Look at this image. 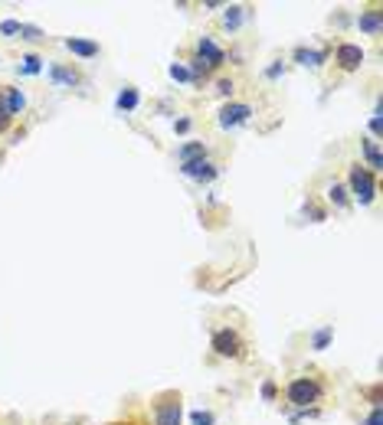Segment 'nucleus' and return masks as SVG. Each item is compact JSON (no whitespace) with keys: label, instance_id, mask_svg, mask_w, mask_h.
<instances>
[{"label":"nucleus","instance_id":"1","mask_svg":"<svg viewBox=\"0 0 383 425\" xmlns=\"http://www.w3.org/2000/svg\"><path fill=\"white\" fill-rule=\"evenodd\" d=\"M321 396H324V386L318 380H311V376H298V380L289 382V402L298 409L315 406Z\"/></svg>","mask_w":383,"mask_h":425},{"label":"nucleus","instance_id":"2","mask_svg":"<svg viewBox=\"0 0 383 425\" xmlns=\"http://www.w3.org/2000/svg\"><path fill=\"white\" fill-rule=\"evenodd\" d=\"M350 193H354V200H357L360 206L374 203V193H377L374 174H370L367 167H360V164H354V167H350Z\"/></svg>","mask_w":383,"mask_h":425},{"label":"nucleus","instance_id":"3","mask_svg":"<svg viewBox=\"0 0 383 425\" xmlns=\"http://www.w3.org/2000/svg\"><path fill=\"white\" fill-rule=\"evenodd\" d=\"M249 115H252V108H249L246 102H230V105H223L220 108V128L223 131H230V128L243 125V121H249Z\"/></svg>","mask_w":383,"mask_h":425},{"label":"nucleus","instance_id":"4","mask_svg":"<svg viewBox=\"0 0 383 425\" xmlns=\"http://www.w3.org/2000/svg\"><path fill=\"white\" fill-rule=\"evenodd\" d=\"M213 350L220 353V357H239V350H243V340H239L236 331H216L213 334Z\"/></svg>","mask_w":383,"mask_h":425},{"label":"nucleus","instance_id":"5","mask_svg":"<svg viewBox=\"0 0 383 425\" xmlns=\"http://www.w3.org/2000/svg\"><path fill=\"white\" fill-rule=\"evenodd\" d=\"M154 422L157 425H180V396H167L154 406Z\"/></svg>","mask_w":383,"mask_h":425},{"label":"nucleus","instance_id":"6","mask_svg":"<svg viewBox=\"0 0 383 425\" xmlns=\"http://www.w3.org/2000/svg\"><path fill=\"white\" fill-rule=\"evenodd\" d=\"M334 60H338V66L344 69V72H354V69H360V62H364V50L354 46V42H340Z\"/></svg>","mask_w":383,"mask_h":425},{"label":"nucleus","instance_id":"7","mask_svg":"<svg viewBox=\"0 0 383 425\" xmlns=\"http://www.w3.org/2000/svg\"><path fill=\"white\" fill-rule=\"evenodd\" d=\"M196 56H200V60H204L210 69H216L223 60H226V56H223V50L210 40V36H200V42H196Z\"/></svg>","mask_w":383,"mask_h":425},{"label":"nucleus","instance_id":"8","mask_svg":"<svg viewBox=\"0 0 383 425\" xmlns=\"http://www.w3.org/2000/svg\"><path fill=\"white\" fill-rule=\"evenodd\" d=\"M180 170H184L187 177H194V180H213V177H216V164L206 161V157H196V161L184 164Z\"/></svg>","mask_w":383,"mask_h":425},{"label":"nucleus","instance_id":"9","mask_svg":"<svg viewBox=\"0 0 383 425\" xmlns=\"http://www.w3.org/2000/svg\"><path fill=\"white\" fill-rule=\"evenodd\" d=\"M66 50L76 52V56H82V60H92V56H99V42L82 40V36H69V40H66Z\"/></svg>","mask_w":383,"mask_h":425},{"label":"nucleus","instance_id":"10","mask_svg":"<svg viewBox=\"0 0 383 425\" xmlns=\"http://www.w3.org/2000/svg\"><path fill=\"white\" fill-rule=\"evenodd\" d=\"M357 26H360V33L367 36H377L383 30V17H380V10H364L357 17Z\"/></svg>","mask_w":383,"mask_h":425},{"label":"nucleus","instance_id":"11","mask_svg":"<svg viewBox=\"0 0 383 425\" xmlns=\"http://www.w3.org/2000/svg\"><path fill=\"white\" fill-rule=\"evenodd\" d=\"M0 98H4V105H7L10 118H13V115H20V111H23V105H26V98H23V92H20V89H7Z\"/></svg>","mask_w":383,"mask_h":425},{"label":"nucleus","instance_id":"12","mask_svg":"<svg viewBox=\"0 0 383 425\" xmlns=\"http://www.w3.org/2000/svg\"><path fill=\"white\" fill-rule=\"evenodd\" d=\"M196 157H206L204 141H190V144H184V147L177 151V161H180V164H190V161H196Z\"/></svg>","mask_w":383,"mask_h":425},{"label":"nucleus","instance_id":"13","mask_svg":"<svg viewBox=\"0 0 383 425\" xmlns=\"http://www.w3.org/2000/svg\"><path fill=\"white\" fill-rule=\"evenodd\" d=\"M295 62H301V66H308V69H318L324 62V52L321 50H295Z\"/></svg>","mask_w":383,"mask_h":425},{"label":"nucleus","instance_id":"14","mask_svg":"<svg viewBox=\"0 0 383 425\" xmlns=\"http://www.w3.org/2000/svg\"><path fill=\"white\" fill-rule=\"evenodd\" d=\"M50 79H52V82H60V85H76L79 82L76 72H72V69H62V66H52L50 69Z\"/></svg>","mask_w":383,"mask_h":425},{"label":"nucleus","instance_id":"15","mask_svg":"<svg viewBox=\"0 0 383 425\" xmlns=\"http://www.w3.org/2000/svg\"><path fill=\"white\" fill-rule=\"evenodd\" d=\"M364 157H367V164H370V174L383 167V161H380V147H377V141H364Z\"/></svg>","mask_w":383,"mask_h":425},{"label":"nucleus","instance_id":"16","mask_svg":"<svg viewBox=\"0 0 383 425\" xmlns=\"http://www.w3.org/2000/svg\"><path fill=\"white\" fill-rule=\"evenodd\" d=\"M115 105H118L121 111H135L138 108V92H135V89H125V92H118Z\"/></svg>","mask_w":383,"mask_h":425},{"label":"nucleus","instance_id":"17","mask_svg":"<svg viewBox=\"0 0 383 425\" xmlns=\"http://www.w3.org/2000/svg\"><path fill=\"white\" fill-rule=\"evenodd\" d=\"M40 56H33V52H30V56H23V66H20V72H23V76H36V72H40Z\"/></svg>","mask_w":383,"mask_h":425},{"label":"nucleus","instance_id":"18","mask_svg":"<svg viewBox=\"0 0 383 425\" xmlns=\"http://www.w3.org/2000/svg\"><path fill=\"white\" fill-rule=\"evenodd\" d=\"M223 23H226V30H239V23H243V7H230V10H226Z\"/></svg>","mask_w":383,"mask_h":425},{"label":"nucleus","instance_id":"19","mask_svg":"<svg viewBox=\"0 0 383 425\" xmlns=\"http://www.w3.org/2000/svg\"><path fill=\"white\" fill-rule=\"evenodd\" d=\"M328 193H331V203L338 206V210H344V206H348V190L340 187V183H334V187L328 190Z\"/></svg>","mask_w":383,"mask_h":425},{"label":"nucleus","instance_id":"20","mask_svg":"<svg viewBox=\"0 0 383 425\" xmlns=\"http://www.w3.org/2000/svg\"><path fill=\"white\" fill-rule=\"evenodd\" d=\"M170 79H177V82H194L190 69H187V66H180V62H174V66H170Z\"/></svg>","mask_w":383,"mask_h":425},{"label":"nucleus","instance_id":"21","mask_svg":"<svg viewBox=\"0 0 383 425\" xmlns=\"http://www.w3.org/2000/svg\"><path fill=\"white\" fill-rule=\"evenodd\" d=\"M206 72H210V66H206L200 56H194V60H190V76H194V82H196L200 76H206Z\"/></svg>","mask_w":383,"mask_h":425},{"label":"nucleus","instance_id":"22","mask_svg":"<svg viewBox=\"0 0 383 425\" xmlns=\"http://www.w3.org/2000/svg\"><path fill=\"white\" fill-rule=\"evenodd\" d=\"M331 337H334V331H331V327H321V331L315 334V350H324V347H328V340H331Z\"/></svg>","mask_w":383,"mask_h":425},{"label":"nucleus","instance_id":"23","mask_svg":"<svg viewBox=\"0 0 383 425\" xmlns=\"http://www.w3.org/2000/svg\"><path fill=\"white\" fill-rule=\"evenodd\" d=\"M20 36H23V40H30V42H33V40H43L40 30H36V26H26V23H20Z\"/></svg>","mask_w":383,"mask_h":425},{"label":"nucleus","instance_id":"24","mask_svg":"<svg viewBox=\"0 0 383 425\" xmlns=\"http://www.w3.org/2000/svg\"><path fill=\"white\" fill-rule=\"evenodd\" d=\"M0 33H7V36L20 33V23H17V20H4V23H0Z\"/></svg>","mask_w":383,"mask_h":425},{"label":"nucleus","instance_id":"25","mask_svg":"<svg viewBox=\"0 0 383 425\" xmlns=\"http://www.w3.org/2000/svg\"><path fill=\"white\" fill-rule=\"evenodd\" d=\"M194 425H213V412H194Z\"/></svg>","mask_w":383,"mask_h":425},{"label":"nucleus","instance_id":"26","mask_svg":"<svg viewBox=\"0 0 383 425\" xmlns=\"http://www.w3.org/2000/svg\"><path fill=\"white\" fill-rule=\"evenodd\" d=\"M7 125H10V111L4 105V98H0V131H7Z\"/></svg>","mask_w":383,"mask_h":425},{"label":"nucleus","instance_id":"27","mask_svg":"<svg viewBox=\"0 0 383 425\" xmlns=\"http://www.w3.org/2000/svg\"><path fill=\"white\" fill-rule=\"evenodd\" d=\"M216 92H220V95H233V82H230V79H220V82H216Z\"/></svg>","mask_w":383,"mask_h":425},{"label":"nucleus","instance_id":"28","mask_svg":"<svg viewBox=\"0 0 383 425\" xmlns=\"http://www.w3.org/2000/svg\"><path fill=\"white\" fill-rule=\"evenodd\" d=\"M282 72H285V66H282V62H275V66H269V69H265V76H269V79H279Z\"/></svg>","mask_w":383,"mask_h":425},{"label":"nucleus","instance_id":"29","mask_svg":"<svg viewBox=\"0 0 383 425\" xmlns=\"http://www.w3.org/2000/svg\"><path fill=\"white\" fill-rule=\"evenodd\" d=\"M364 425H380V406H374V412L364 419Z\"/></svg>","mask_w":383,"mask_h":425},{"label":"nucleus","instance_id":"30","mask_svg":"<svg viewBox=\"0 0 383 425\" xmlns=\"http://www.w3.org/2000/svg\"><path fill=\"white\" fill-rule=\"evenodd\" d=\"M262 400H275V382H262Z\"/></svg>","mask_w":383,"mask_h":425},{"label":"nucleus","instance_id":"31","mask_svg":"<svg viewBox=\"0 0 383 425\" xmlns=\"http://www.w3.org/2000/svg\"><path fill=\"white\" fill-rule=\"evenodd\" d=\"M370 131H374V135H380V108H377L374 118H370Z\"/></svg>","mask_w":383,"mask_h":425},{"label":"nucleus","instance_id":"32","mask_svg":"<svg viewBox=\"0 0 383 425\" xmlns=\"http://www.w3.org/2000/svg\"><path fill=\"white\" fill-rule=\"evenodd\" d=\"M174 128H177V131H190V118H180Z\"/></svg>","mask_w":383,"mask_h":425}]
</instances>
